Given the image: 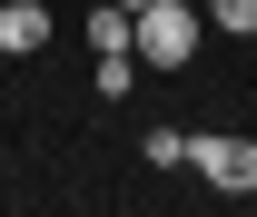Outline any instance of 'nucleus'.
I'll use <instances>...</instances> for the list:
<instances>
[{"label":"nucleus","instance_id":"obj_1","mask_svg":"<svg viewBox=\"0 0 257 217\" xmlns=\"http://www.w3.org/2000/svg\"><path fill=\"white\" fill-rule=\"evenodd\" d=\"M198 30H208V10H188V0H149L139 30H128V50H139V69H188Z\"/></svg>","mask_w":257,"mask_h":217},{"label":"nucleus","instance_id":"obj_2","mask_svg":"<svg viewBox=\"0 0 257 217\" xmlns=\"http://www.w3.org/2000/svg\"><path fill=\"white\" fill-rule=\"evenodd\" d=\"M188 168L218 197H257V138H237V128H198L188 138Z\"/></svg>","mask_w":257,"mask_h":217},{"label":"nucleus","instance_id":"obj_3","mask_svg":"<svg viewBox=\"0 0 257 217\" xmlns=\"http://www.w3.org/2000/svg\"><path fill=\"white\" fill-rule=\"evenodd\" d=\"M40 40H50V10L40 0H0V60H30Z\"/></svg>","mask_w":257,"mask_h":217},{"label":"nucleus","instance_id":"obj_4","mask_svg":"<svg viewBox=\"0 0 257 217\" xmlns=\"http://www.w3.org/2000/svg\"><path fill=\"white\" fill-rule=\"evenodd\" d=\"M128 30H139V10H119V0L89 10V50H128Z\"/></svg>","mask_w":257,"mask_h":217},{"label":"nucleus","instance_id":"obj_5","mask_svg":"<svg viewBox=\"0 0 257 217\" xmlns=\"http://www.w3.org/2000/svg\"><path fill=\"white\" fill-rule=\"evenodd\" d=\"M139 158H149V168H188V128H149Z\"/></svg>","mask_w":257,"mask_h":217},{"label":"nucleus","instance_id":"obj_6","mask_svg":"<svg viewBox=\"0 0 257 217\" xmlns=\"http://www.w3.org/2000/svg\"><path fill=\"white\" fill-rule=\"evenodd\" d=\"M208 20L218 30H257V0H208Z\"/></svg>","mask_w":257,"mask_h":217},{"label":"nucleus","instance_id":"obj_7","mask_svg":"<svg viewBox=\"0 0 257 217\" xmlns=\"http://www.w3.org/2000/svg\"><path fill=\"white\" fill-rule=\"evenodd\" d=\"M119 10H149V0H119Z\"/></svg>","mask_w":257,"mask_h":217}]
</instances>
